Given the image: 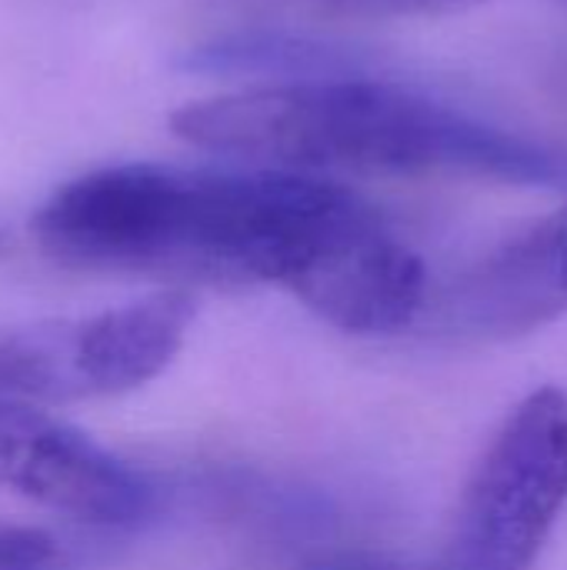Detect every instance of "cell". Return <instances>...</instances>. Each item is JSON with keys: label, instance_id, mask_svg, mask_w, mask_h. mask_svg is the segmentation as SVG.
<instances>
[{"label": "cell", "instance_id": "6da1fadb", "mask_svg": "<svg viewBox=\"0 0 567 570\" xmlns=\"http://www.w3.org/2000/svg\"><path fill=\"white\" fill-rule=\"evenodd\" d=\"M33 237L90 274L274 284L348 334H394L428 294L421 257L361 197L291 170H90L37 210Z\"/></svg>", "mask_w": 567, "mask_h": 570}, {"label": "cell", "instance_id": "7a4b0ae2", "mask_svg": "<svg viewBox=\"0 0 567 570\" xmlns=\"http://www.w3.org/2000/svg\"><path fill=\"white\" fill-rule=\"evenodd\" d=\"M174 134L217 154L297 170L471 174L567 184V154L485 124L418 90L331 73L190 104Z\"/></svg>", "mask_w": 567, "mask_h": 570}, {"label": "cell", "instance_id": "3957f363", "mask_svg": "<svg viewBox=\"0 0 567 570\" xmlns=\"http://www.w3.org/2000/svg\"><path fill=\"white\" fill-rule=\"evenodd\" d=\"M567 508V394L541 387L501 424L434 570H531Z\"/></svg>", "mask_w": 567, "mask_h": 570}, {"label": "cell", "instance_id": "277c9868", "mask_svg": "<svg viewBox=\"0 0 567 570\" xmlns=\"http://www.w3.org/2000/svg\"><path fill=\"white\" fill-rule=\"evenodd\" d=\"M190 324V294L160 291L90 317L0 334V397L67 404L127 394L177 357Z\"/></svg>", "mask_w": 567, "mask_h": 570}, {"label": "cell", "instance_id": "5b68a950", "mask_svg": "<svg viewBox=\"0 0 567 570\" xmlns=\"http://www.w3.org/2000/svg\"><path fill=\"white\" fill-rule=\"evenodd\" d=\"M0 488L94 528H134L154 511V488L74 424L0 397Z\"/></svg>", "mask_w": 567, "mask_h": 570}, {"label": "cell", "instance_id": "8992f818", "mask_svg": "<svg viewBox=\"0 0 567 570\" xmlns=\"http://www.w3.org/2000/svg\"><path fill=\"white\" fill-rule=\"evenodd\" d=\"M454 324L478 334H521L567 307V210L528 227L475 264L451 291Z\"/></svg>", "mask_w": 567, "mask_h": 570}, {"label": "cell", "instance_id": "52a82bcc", "mask_svg": "<svg viewBox=\"0 0 567 570\" xmlns=\"http://www.w3.org/2000/svg\"><path fill=\"white\" fill-rule=\"evenodd\" d=\"M184 67L204 73H267V77L307 80V77L338 73V57L307 40L281 37V33H244L190 50Z\"/></svg>", "mask_w": 567, "mask_h": 570}, {"label": "cell", "instance_id": "ba28073f", "mask_svg": "<svg viewBox=\"0 0 567 570\" xmlns=\"http://www.w3.org/2000/svg\"><path fill=\"white\" fill-rule=\"evenodd\" d=\"M254 13H287V17H388V13H424L441 7H458L465 0H224Z\"/></svg>", "mask_w": 567, "mask_h": 570}, {"label": "cell", "instance_id": "9c48e42d", "mask_svg": "<svg viewBox=\"0 0 567 570\" xmlns=\"http://www.w3.org/2000/svg\"><path fill=\"white\" fill-rule=\"evenodd\" d=\"M57 558V541L37 528L0 524V570H43Z\"/></svg>", "mask_w": 567, "mask_h": 570}, {"label": "cell", "instance_id": "30bf717a", "mask_svg": "<svg viewBox=\"0 0 567 570\" xmlns=\"http://www.w3.org/2000/svg\"><path fill=\"white\" fill-rule=\"evenodd\" d=\"M307 570H401L391 558L384 554H371V551H344L334 558H324Z\"/></svg>", "mask_w": 567, "mask_h": 570}]
</instances>
